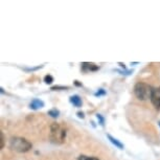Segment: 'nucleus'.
Instances as JSON below:
<instances>
[{"instance_id":"8","label":"nucleus","mask_w":160,"mask_h":160,"mask_svg":"<svg viewBox=\"0 0 160 160\" xmlns=\"http://www.w3.org/2000/svg\"><path fill=\"white\" fill-rule=\"evenodd\" d=\"M107 137H108V139L110 140V142L112 143V144H114L116 148H118V149H120V150H122L123 149V144L120 142V141L118 140V139H116L115 137H113V136H111L110 134H107Z\"/></svg>"},{"instance_id":"13","label":"nucleus","mask_w":160,"mask_h":160,"mask_svg":"<svg viewBox=\"0 0 160 160\" xmlns=\"http://www.w3.org/2000/svg\"><path fill=\"white\" fill-rule=\"evenodd\" d=\"M96 117H98V119L99 120V123H101L102 126H104V122H105V119H104V117H102L101 114H98L96 115Z\"/></svg>"},{"instance_id":"12","label":"nucleus","mask_w":160,"mask_h":160,"mask_svg":"<svg viewBox=\"0 0 160 160\" xmlns=\"http://www.w3.org/2000/svg\"><path fill=\"white\" fill-rule=\"evenodd\" d=\"M3 141H4V138H3V133H0V149H3Z\"/></svg>"},{"instance_id":"17","label":"nucleus","mask_w":160,"mask_h":160,"mask_svg":"<svg viewBox=\"0 0 160 160\" xmlns=\"http://www.w3.org/2000/svg\"><path fill=\"white\" fill-rule=\"evenodd\" d=\"M159 126H160V122H159Z\"/></svg>"},{"instance_id":"11","label":"nucleus","mask_w":160,"mask_h":160,"mask_svg":"<svg viewBox=\"0 0 160 160\" xmlns=\"http://www.w3.org/2000/svg\"><path fill=\"white\" fill-rule=\"evenodd\" d=\"M78 159V160H98V158H95V157H88V156H84V155L80 156Z\"/></svg>"},{"instance_id":"15","label":"nucleus","mask_w":160,"mask_h":160,"mask_svg":"<svg viewBox=\"0 0 160 160\" xmlns=\"http://www.w3.org/2000/svg\"><path fill=\"white\" fill-rule=\"evenodd\" d=\"M104 94H106V91L104 89H99V91H98L95 93V95L96 96H99V95H104Z\"/></svg>"},{"instance_id":"7","label":"nucleus","mask_w":160,"mask_h":160,"mask_svg":"<svg viewBox=\"0 0 160 160\" xmlns=\"http://www.w3.org/2000/svg\"><path fill=\"white\" fill-rule=\"evenodd\" d=\"M69 101H70V102L72 105L74 106V107H81L82 106V98H80L78 95H72V96H70V98H69Z\"/></svg>"},{"instance_id":"5","label":"nucleus","mask_w":160,"mask_h":160,"mask_svg":"<svg viewBox=\"0 0 160 160\" xmlns=\"http://www.w3.org/2000/svg\"><path fill=\"white\" fill-rule=\"evenodd\" d=\"M44 107V102L41 101L39 98H34L32 101V102L29 104V108L32 110H38V109H41V108Z\"/></svg>"},{"instance_id":"16","label":"nucleus","mask_w":160,"mask_h":160,"mask_svg":"<svg viewBox=\"0 0 160 160\" xmlns=\"http://www.w3.org/2000/svg\"><path fill=\"white\" fill-rule=\"evenodd\" d=\"M78 116L80 117V118H84V113L83 112H78Z\"/></svg>"},{"instance_id":"10","label":"nucleus","mask_w":160,"mask_h":160,"mask_svg":"<svg viewBox=\"0 0 160 160\" xmlns=\"http://www.w3.org/2000/svg\"><path fill=\"white\" fill-rule=\"evenodd\" d=\"M44 82L46 83V84H51L53 82V78L51 77V75H45V78H44Z\"/></svg>"},{"instance_id":"2","label":"nucleus","mask_w":160,"mask_h":160,"mask_svg":"<svg viewBox=\"0 0 160 160\" xmlns=\"http://www.w3.org/2000/svg\"><path fill=\"white\" fill-rule=\"evenodd\" d=\"M10 147L12 150L16 151L19 153L28 152L32 149V143L28 139L22 137H13L10 141Z\"/></svg>"},{"instance_id":"1","label":"nucleus","mask_w":160,"mask_h":160,"mask_svg":"<svg viewBox=\"0 0 160 160\" xmlns=\"http://www.w3.org/2000/svg\"><path fill=\"white\" fill-rule=\"evenodd\" d=\"M50 141L56 144H61L65 141L66 130L59 123H52L50 127Z\"/></svg>"},{"instance_id":"3","label":"nucleus","mask_w":160,"mask_h":160,"mask_svg":"<svg viewBox=\"0 0 160 160\" xmlns=\"http://www.w3.org/2000/svg\"><path fill=\"white\" fill-rule=\"evenodd\" d=\"M152 92V87L146 83H137L134 87L135 95L137 96V98L141 99V101H147V99L151 98Z\"/></svg>"},{"instance_id":"9","label":"nucleus","mask_w":160,"mask_h":160,"mask_svg":"<svg viewBox=\"0 0 160 160\" xmlns=\"http://www.w3.org/2000/svg\"><path fill=\"white\" fill-rule=\"evenodd\" d=\"M48 115H50L51 117H53V118H57V117H59L60 115V111L58 109H56V108H53V109L48 111Z\"/></svg>"},{"instance_id":"4","label":"nucleus","mask_w":160,"mask_h":160,"mask_svg":"<svg viewBox=\"0 0 160 160\" xmlns=\"http://www.w3.org/2000/svg\"><path fill=\"white\" fill-rule=\"evenodd\" d=\"M151 102L154 105V107L156 108L157 110H160V87L159 88H155L153 89L152 95H151Z\"/></svg>"},{"instance_id":"6","label":"nucleus","mask_w":160,"mask_h":160,"mask_svg":"<svg viewBox=\"0 0 160 160\" xmlns=\"http://www.w3.org/2000/svg\"><path fill=\"white\" fill-rule=\"evenodd\" d=\"M82 68L84 71H95L98 69V66L95 64H93V63H83Z\"/></svg>"},{"instance_id":"14","label":"nucleus","mask_w":160,"mask_h":160,"mask_svg":"<svg viewBox=\"0 0 160 160\" xmlns=\"http://www.w3.org/2000/svg\"><path fill=\"white\" fill-rule=\"evenodd\" d=\"M58 89H68V87H63V86H55V87H51V90H58Z\"/></svg>"}]
</instances>
